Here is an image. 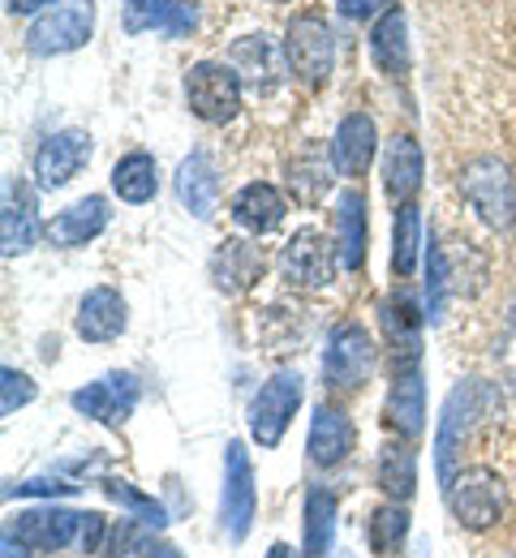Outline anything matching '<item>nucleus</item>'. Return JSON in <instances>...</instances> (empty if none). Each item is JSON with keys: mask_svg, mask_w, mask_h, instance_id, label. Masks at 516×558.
Returning a JSON list of instances; mask_svg holds the SVG:
<instances>
[{"mask_svg": "<svg viewBox=\"0 0 516 558\" xmlns=\"http://www.w3.org/2000/svg\"><path fill=\"white\" fill-rule=\"evenodd\" d=\"M39 215H35V194L22 177L4 181V207H0V250L4 258H22L39 241Z\"/></svg>", "mask_w": 516, "mask_h": 558, "instance_id": "20", "label": "nucleus"}, {"mask_svg": "<svg viewBox=\"0 0 516 558\" xmlns=\"http://www.w3.org/2000/svg\"><path fill=\"white\" fill-rule=\"evenodd\" d=\"M280 52H285V65H289V73H293L301 86H310V90L327 86L332 65H336V35H332L327 17L314 13V9L293 13L289 26H285Z\"/></svg>", "mask_w": 516, "mask_h": 558, "instance_id": "5", "label": "nucleus"}, {"mask_svg": "<svg viewBox=\"0 0 516 558\" xmlns=\"http://www.w3.org/2000/svg\"><path fill=\"white\" fill-rule=\"evenodd\" d=\"M358 451V425L349 417L345 404L323 400L310 417V434H305V456L314 469H340L349 456Z\"/></svg>", "mask_w": 516, "mask_h": 558, "instance_id": "14", "label": "nucleus"}, {"mask_svg": "<svg viewBox=\"0 0 516 558\" xmlns=\"http://www.w3.org/2000/svg\"><path fill=\"white\" fill-rule=\"evenodd\" d=\"M108 533H112L108 515H99V511H82V533H77V550H82L86 558H104Z\"/></svg>", "mask_w": 516, "mask_h": 558, "instance_id": "41", "label": "nucleus"}, {"mask_svg": "<svg viewBox=\"0 0 516 558\" xmlns=\"http://www.w3.org/2000/svg\"><path fill=\"white\" fill-rule=\"evenodd\" d=\"M495 409V391L482 378H460L452 387V396L443 400L440 429H435V473L440 486H447L456 477V469L465 464V447L473 442V429L491 417Z\"/></svg>", "mask_w": 516, "mask_h": 558, "instance_id": "2", "label": "nucleus"}, {"mask_svg": "<svg viewBox=\"0 0 516 558\" xmlns=\"http://www.w3.org/2000/svg\"><path fill=\"white\" fill-rule=\"evenodd\" d=\"M379 177H383V194L392 207H405L418 198L422 190V177H427V155H422V142L413 134H396L383 146V159H379Z\"/></svg>", "mask_w": 516, "mask_h": 558, "instance_id": "17", "label": "nucleus"}, {"mask_svg": "<svg viewBox=\"0 0 516 558\" xmlns=\"http://www.w3.org/2000/svg\"><path fill=\"white\" fill-rule=\"evenodd\" d=\"M228 215H232V223H237L241 232L267 236V232H276V228L285 223L289 203H285V194H280L272 181H250V185H241V190L232 194Z\"/></svg>", "mask_w": 516, "mask_h": 558, "instance_id": "23", "label": "nucleus"}, {"mask_svg": "<svg viewBox=\"0 0 516 558\" xmlns=\"http://www.w3.org/2000/svg\"><path fill=\"white\" fill-rule=\"evenodd\" d=\"M155 529H147L143 520H121L112 524L108 533V546H104V558H155Z\"/></svg>", "mask_w": 516, "mask_h": 558, "instance_id": "35", "label": "nucleus"}, {"mask_svg": "<svg viewBox=\"0 0 516 558\" xmlns=\"http://www.w3.org/2000/svg\"><path fill=\"white\" fill-rule=\"evenodd\" d=\"M259 515V486H254V464L241 438H228L224 447V486H220V529L232 546H241L254 529Z\"/></svg>", "mask_w": 516, "mask_h": 558, "instance_id": "8", "label": "nucleus"}, {"mask_svg": "<svg viewBox=\"0 0 516 558\" xmlns=\"http://www.w3.org/2000/svg\"><path fill=\"white\" fill-rule=\"evenodd\" d=\"M108 223H112L108 198L86 194V198H77L74 207L57 210V215L44 223V236H48L52 250H82V245H91L95 236H104Z\"/></svg>", "mask_w": 516, "mask_h": 558, "instance_id": "21", "label": "nucleus"}, {"mask_svg": "<svg viewBox=\"0 0 516 558\" xmlns=\"http://www.w3.org/2000/svg\"><path fill=\"white\" fill-rule=\"evenodd\" d=\"M104 494H108L117 507H125L134 520H143L147 529H155V533H159V529H168V511H164V507H159L151 494H143V489L134 486V482L108 477V482H104Z\"/></svg>", "mask_w": 516, "mask_h": 558, "instance_id": "34", "label": "nucleus"}, {"mask_svg": "<svg viewBox=\"0 0 516 558\" xmlns=\"http://www.w3.org/2000/svg\"><path fill=\"white\" fill-rule=\"evenodd\" d=\"M267 558H293V550H289V546H285V542H276V546H272V550H267Z\"/></svg>", "mask_w": 516, "mask_h": 558, "instance_id": "45", "label": "nucleus"}, {"mask_svg": "<svg viewBox=\"0 0 516 558\" xmlns=\"http://www.w3.org/2000/svg\"><path fill=\"white\" fill-rule=\"evenodd\" d=\"M460 198L491 232H508L516 223V177L500 155H473L460 168Z\"/></svg>", "mask_w": 516, "mask_h": 558, "instance_id": "3", "label": "nucleus"}, {"mask_svg": "<svg viewBox=\"0 0 516 558\" xmlns=\"http://www.w3.org/2000/svg\"><path fill=\"white\" fill-rule=\"evenodd\" d=\"M181 90H185V108H190L203 125H228V121H237V112H241V90H245V82L237 77V70H232L228 61H199V65L185 70Z\"/></svg>", "mask_w": 516, "mask_h": 558, "instance_id": "7", "label": "nucleus"}, {"mask_svg": "<svg viewBox=\"0 0 516 558\" xmlns=\"http://www.w3.org/2000/svg\"><path fill=\"white\" fill-rule=\"evenodd\" d=\"M267 4H285V0H267Z\"/></svg>", "mask_w": 516, "mask_h": 558, "instance_id": "47", "label": "nucleus"}, {"mask_svg": "<svg viewBox=\"0 0 516 558\" xmlns=\"http://www.w3.org/2000/svg\"><path fill=\"white\" fill-rule=\"evenodd\" d=\"M52 4H61V0H4L9 13H48Z\"/></svg>", "mask_w": 516, "mask_h": 558, "instance_id": "43", "label": "nucleus"}, {"mask_svg": "<svg viewBox=\"0 0 516 558\" xmlns=\"http://www.w3.org/2000/svg\"><path fill=\"white\" fill-rule=\"evenodd\" d=\"M374 369H379V349L367 327L362 323L332 327L327 349H323V387L332 396H358L370 387Z\"/></svg>", "mask_w": 516, "mask_h": 558, "instance_id": "4", "label": "nucleus"}, {"mask_svg": "<svg viewBox=\"0 0 516 558\" xmlns=\"http://www.w3.org/2000/svg\"><path fill=\"white\" fill-rule=\"evenodd\" d=\"M108 181H112V194L121 203L147 207V203H155V194H159V163H155L151 150H130V155H121L112 163V177Z\"/></svg>", "mask_w": 516, "mask_h": 558, "instance_id": "28", "label": "nucleus"}, {"mask_svg": "<svg viewBox=\"0 0 516 558\" xmlns=\"http://www.w3.org/2000/svg\"><path fill=\"white\" fill-rule=\"evenodd\" d=\"M336 4H340V13H345V17H353V22L396 9V0H336Z\"/></svg>", "mask_w": 516, "mask_h": 558, "instance_id": "42", "label": "nucleus"}, {"mask_svg": "<svg viewBox=\"0 0 516 558\" xmlns=\"http://www.w3.org/2000/svg\"><path fill=\"white\" fill-rule=\"evenodd\" d=\"M280 57H285V52H280ZM280 57H276V48H272L267 35H241V39L232 44V52H228V65L237 70L241 82L267 90V86L280 82Z\"/></svg>", "mask_w": 516, "mask_h": 558, "instance_id": "30", "label": "nucleus"}, {"mask_svg": "<svg viewBox=\"0 0 516 558\" xmlns=\"http://www.w3.org/2000/svg\"><path fill=\"white\" fill-rule=\"evenodd\" d=\"M305 400V383L297 369H276L250 400L245 409V425H250V438L259 442V451H276L293 425L297 409Z\"/></svg>", "mask_w": 516, "mask_h": 558, "instance_id": "6", "label": "nucleus"}, {"mask_svg": "<svg viewBox=\"0 0 516 558\" xmlns=\"http://www.w3.org/2000/svg\"><path fill=\"white\" fill-rule=\"evenodd\" d=\"M443 502L452 511V520L482 537V533H495L508 515H513V502H516V486H513V473H504L500 464L491 460H478V464H460L456 477L443 486Z\"/></svg>", "mask_w": 516, "mask_h": 558, "instance_id": "1", "label": "nucleus"}, {"mask_svg": "<svg viewBox=\"0 0 516 558\" xmlns=\"http://www.w3.org/2000/svg\"><path fill=\"white\" fill-rule=\"evenodd\" d=\"M164 9H168V0H121V13H125V31H130V35L159 31V22H164Z\"/></svg>", "mask_w": 516, "mask_h": 558, "instance_id": "38", "label": "nucleus"}, {"mask_svg": "<svg viewBox=\"0 0 516 558\" xmlns=\"http://www.w3.org/2000/svg\"><path fill=\"white\" fill-rule=\"evenodd\" d=\"M374 486L383 489V498H392V502H409L418 494V451H413V442L396 438L379 451Z\"/></svg>", "mask_w": 516, "mask_h": 558, "instance_id": "29", "label": "nucleus"}, {"mask_svg": "<svg viewBox=\"0 0 516 558\" xmlns=\"http://www.w3.org/2000/svg\"><path fill=\"white\" fill-rule=\"evenodd\" d=\"M172 190H177V203L190 210L194 219H212L216 207H220V177H216L212 155H207V150H190V155L177 163Z\"/></svg>", "mask_w": 516, "mask_h": 558, "instance_id": "24", "label": "nucleus"}, {"mask_svg": "<svg viewBox=\"0 0 516 558\" xmlns=\"http://www.w3.org/2000/svg\"><path fill=\"white\" fill-rule=\"evenodd\" d=\"M0 558H31V546H22L13 533H4V546H0Z\"/></svg>", "mask_w": 516, "mask_h": 558, "instance_id": "44", "label": "nucleus"}, {"mask_svg": "<svg viewBox=\"0 0 516 558\" xmlns=\"http://www.w3.org/2000/svg\"><path fill=\"white\" fill-rule=\"evenodd\" d=\"M327 155H332L336 177H345V181H362L367 177L374 155H379V130H374V121L367 112H349L336 125V134L327 142Z\"/></svg>", "mask_w": 516, "mask_h": 558, "instance_id": "19", "label": "nucleus"}, {"mask_svg": "<svg viewBox=\"0 0 516 558\" xmlns=\"http://www.w3.org/2000/svg\"><path fill=\"white\" fill-rule=\"evenodd\" d=\"M383 421L405 442L422 438V429H427V383H422V365L392 374L387 400H383Z\"/></svg>", "mask_w": 516, "mask_h": 558, "instance_id": "18", "label": "nucleus"}, {"mask_svg": "<svg viewBox=\"0 0 516 558\" xmlns=\"http://www.w3.org/2000/svg\"><path fill=\"white\" fill-rule=\"evenodd\" d=\"M155 558H181V550H172V546H159V550H155Z\"/></svg>", "mask_w": 516, "mask_h": 558, "instance_id": "46", "label": "nucleus"}, {"mask_svg": "<svg viewBox=\"0 0 516 558\" xmlns=\"http://www.w3.org/2000/svg\"><path fill=\"white\" fill-rule=\"evenodd\" d=\"M370 57H374L379 73H387V77L409 73V22H405L400 4L379 13V22L370 26Z\"/></svg>", "mask_w": 516, "mask_h": 558, "instance_id": "27", "label": "nucleus"}, {"mask_svg": "<svg viewBox=\"0 0 516 558\" xmlns=\"http://www.w3.org/2000/svg\"><path fill=\"white\" fill-rule=\"evenodd\" d=\"M332 172H336V168H327V155H323L319 146H305L301 155H293V159H289V194H293V203L319 207V203L327 198Z\"/></svg>", "mask_w": 516, "mask_h": 558, "instance_id": "32", "label": "nucleus"}, {"mask_svg": "<svg viewBox=\"0 0 516 558\" xmlns=\"http://www.w3.org/2000/svg\"><path fill=\"white\" fill-rule=\"evenodd\" d=\"M379 323L387 336V356H392V374L396 369H418L422 365V323H427V305H418V296L409 288L392 292L379 305Z\"/></svg>", "mask_w": 516, "mask_h": 558, "instance_id": "12", "label": "nucleus"}, {"mask_svg": "<svg viewBox=\"0 0 516 558\" xmlns=\"http://www.w3.org/2000/svg\"><path fill=\"white\" fill-rule=\"evenodd\" d=\"M125 327H130V301L121 296V288L99 283V288H86L82 292L74 314L77 340H86V344H112V340L125 336Z\"/></svg>", "mask_w": 516, "mask_h": 558, "instance_id": "16", "label": "nucleus"}, {"mask_svg": "<svg viewBox=\"0 0 516 558\" xmlns=\"http://www.w3.org/2000/svg\"><path fill=\"white\" fill-rule=\"evenodd\" d=\"M336 515H340V498L327 486L305 489V507H301V555L327 558L336 542Z\"/></svg>", "mask_w": 516, "mask_h": 558, "instance_id": "26", "label": "nucleus"}, {"mask_svg": "<svg viewBox=\"0 0 516 558\" xmlns=\"http://www.w3.org/2000/svg\"><path fill=\"white\" fill-rule=\"evenodd\" d=\"M139 400H143V383H139V374H130V369H112V374H104V378L77 387L74 396H70V409H74L77 417L99 421V425H108V429H121L125 421L134 417Z\"/></svg>", "mask_w": 516, "mask_h": 558, "instance_id": "11", "label": "nucleus"}, {"mask_svg": "<svg viewBox=\"0 0 516 558\" xmlns=\"http://www.w3.org/2000/svg\"><path fill=\"white\" fill-rule=\"evenodd\" d=\"M431 250H427V318L431 323H440L443 318V305H447V254H443V245L431 236L427 241Z\"/></svg>", "mask_w": 516, "mask_h": 558, "instance_id": "36", "label": "nucleus"}, {"mask_svg": "<svg viewBox=\"0 0 516 558\" xmlns=\"http://www.w3.org/2000/svg\"><path fill=\"white\" fill-rule=\"evenodd\" d=\"M9 533L22 546H31L35 555H61V550L74 546L77 533H82V511H65V507H52V502L48 507H31V511L13 515Z\"/></svg>", "mask_w": 516, "mask_h": 558, "instance_id": "15", "label": "nucleus"}, {"mask_svg": "<svg viewBox=\"0 0 516 558\" xmlns=\"http://www.w3.org/2000/svg\"><path fill=\"white\" fill-rule=\"evenodd\" d=\"M91 150H95V142H91L86 130H77V125L48 134V138L39 142L35 159H31L35 185H39V190H65L77 172L91 163Z\"/></svg>", "mask_w": 516, "mask_h": 558, "instance_id": "13", "label": "nucleus"}, {"mask_svg": "<svg viewBox=\"0 0 516 558\" xmlns=\"http://www.w3.org/2000/svg\"><path fill=\"white\" fill-rule=\"evenodd\" d=\"M405 537H409V511L405 502H379L367 520V546L374 558H400L405 550Z\"/></svg>", "mask_w": 516, "mask_h": 558, "instance_id": "33", "label": "nucleus"}, {"mask_svg": "<svg viewBox=\"0 0 516 558\" xmlns=\"http://www.w3.org/2000/svg\"><path fill=\"white\" fill-rule=\"evenodd\" d=\"M367 194L358 185H349L336 198V250H340V267L345 271H362L367 267Z\"/></svg>", "mask_w": 516, "mask_h": 558, "instance_id": "25", "label": "nucleus"}, {"mask_svg": "<svg viewBox=\"0 0 516 558\" xmlns=\"http://www.w3.org/2000/svg\"><path fill=\"white\" fill-rule=\"evenodd\" d=\"M194 26H199V4H194V0H168L164 22H159V35H168V39H185Z\"/></svg>", "mask_w": 516, "mask_h": 558, "instance_id": "40", "label": "nucleus"}, {"mask_svg": "<svg viewBox=\"0 0 516 558\" xmlns=\"http://www.w3.org/2000/svg\"><path fill=\"white\" fill-rule=\"evenodd\" d=\"M0 387H4V400H0V413H4V417H13L17 409L35 404V396H39V387L31 383V374H22V369H13V365L0 369Z\"/></svg>", "mask_w": 516, "mask_h": 558, "instance_id": "37", "label": "nucleus"}, {"mask_svg": "<svg viewBox=\"0 0 516 558\" xmlns=\"http://www.w3.org/2000/svg\"><path fill=\"white\" fill-rule=\"evenodd\" d=\"M422 207L405 203L392 210V271L396 279H409L422 263Z\"/></svg>", "mask_w": 516, "mask_h": 558, "instance_id": "31", "label": "nucleus"}, {"mask_svg": "<svg viewBox=\"0 0 516 558\" xmlns=\"http://www.w3.org/2000/svg\"><path fill=\"white\" fill-rule=\"evenodd\" d=\"M91 35H95V0H61L31 22L26 48L35 57H65L86 48Z\"/></svg>", "mask_w": 516, "mask_h": 558, "instance_id": "10", "label": "nucleus"}, {"mask_svg": "<svg viewBox=\"0 0 516 558\" xmlns=\"http://www.w3.org/2000/svg\"><path fill=\"white\" fill-rule=\"evenodd\" d=\"M77 482H65V477H31V482H13L4 489V498H65V494H77Z\"/></svg>", "mask_w": 516, "mask_h": 558, "instance_id": "39", "label": "nucleus"}, {"mask_svg": "<svg viewBox=\"0 0 516 558\" xmlns=\"http://www.w3.org/2000/svg\"><path fill=\"white\" fill-rule=\"evenodd\" d=\"M212 283L220 288L224 296H241V292H250L263 271H267V258H263V250L254 245V241H245V236H228L216 245V254H212Z\"/></svg>", "mask_w": 516, "mask_h": 558, "instance_id": "22", "label": "nucleus"}, {"mask_svg": "<svg viewBox=\"0 0 516 558\" xmlns=\"http://www.w3.org/2000/svg\"><path fill=\"white\" fill-rule=\"evenodd\" d=\"M336 258H340L336 241H327L323 228L305 223L280 250V279L297 292H323L336 279Z\"/></svg>", "mask_w": 516, "mask_h": 558, "instance_id": "9", "label": "nucleus"}]
</instances>
